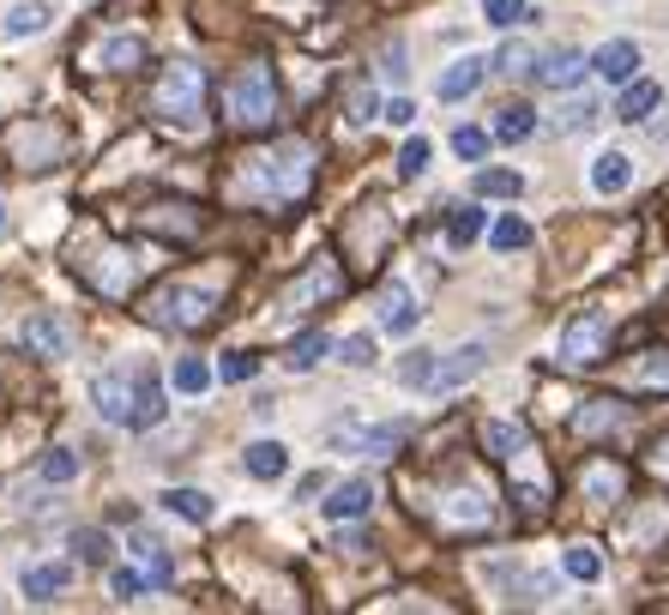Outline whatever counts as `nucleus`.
I'll use <instances>...</instances> for the list:
<instances>
[{
  "mask_svg": "<svg viewBox=\"0 0 669 615\" xmlns=\"http://www.w3.org/2000/svg\"><path fill=\"white\" fill-rule=\"evenodd\" d=\"M326 350H332V339H326V332H302V339L289 344V368H296V374H308V368H314Z\"/></svg>",
  "mask_w": 669,
  "mask_h": 615,
  "instance_id": "nucleus-28",
  "label": "nucleus"
},
{
  "mask_svg": "<svg viewBox=\"0 0 669 615\" xmlns=\"http://www.w3.org/2000/svg\"><path fill=\"white\" fill-rule=\"evenodd\" d=\"M18 591H25L30 603H54L66 591V567H25V579H18Z\"/></svg>",
  "mask_w": 669,
  "mask_h": 615,
  "instance_id": "nucleus-20",
  "label": "nucleus"
},
{
  "mask_svg": "<svg viewBox=\"0 0 669 615\" xmlns=\"http://www.w3.org/2000/svg\"><path fill=\"white\" fill-rule=\"evenodd\" d=\"M211 308H218V290L211 284H170V290H158V296L145 302V315L158 320V327H182V332L206 327Z\"/></svg>",
  "mask_w": 669,
  "mask_h": 615,
  "instance_id": "nucleus-3",
  "label": "nucleus"
},
{
  "mask_svg": "<svg viewBox=\"0 0 669 615\" xmlns=\"http://www.w3.org/2000/svg\"><path fill=\"white\" fill-rule=\"evenodd\" d=\"M531 61H537V54H531L525 42H507V49L495 54V73H531Z\"/></svg>",
  "mask_w": 669,
  "mask_h": 615,
  "instance_id": "nucleus-39",
  "label": "nucleus"
},
{
  "mask_svg": "<svg viewBox=\"0 0 669 615\" xmlns=\"http://www.w3.org/2000/svg\"><path fill=\"white\" fill-rule=\"evenodd\" d=\"M488 242H495V248H500V254H512V248H525V242H531V223H525V218H512V211H507V218H500V223H495V230H488Z\"/></svg>",
  "mask_w": 669,
  "mask_h": 615,
  "instance_id": "nucleus-30",
  "label": "nucleus"
},
{
  "mask_svg": "<svg viewBox=\"0 0 669 615\" xmlns=\"http://www.w3.org/2000/svg\"><path fill=\"white\" fill-rule=\"evenodd\" d=\"M314 175V151L308 145H277V151H260L248 158V182H260V199H296ZM236 182V187H248Z\"/></svg>",
  "mask_w": 669,
  "mask_h": 615,
  "instance_id": "nucleus-1",
  "label": "nucleus"
},
{
  "mask_svg": "<svg viewBox=\"0 0 669 615\" xmlns=\"http://www.w3.org/2000/svg\"><path fill=\"white\" fill-rule=\"evenodd\" d=\"M591 121H597V109H591V103H573V109L561 115V133H579V127H591Z\"/></svg>",
  "mask_w": 669,
  "mask_h": 615,
  "instance_id": "nucleus-45",
  "label": "nucleus"
},
{
  "mask_svg": "<svg viewBox=\"0 0 669 615\" xmlns=\"http://www.w3.org/2000/svg\"><path fill=\"white\" fill-rule=\"evenodd\" d=\"M163 507L182 513L187 525H211V495H206V489H170V495H163Z\"/></svg>",
  "mask_w": 669,
  "mask_h": 615,
  "instance_id": "nucleus-25",
  "label": "nucleus"
},
{
  "mask_svg": "<svg viewBox=\"0 0 669 615\" xmlns=\"http://www.w3.org/2000/svg\"><path fill=\"white\" fill-rule=\"evenodd\" d=\"M483 368H488V344H459V350L441 362V374H434L429 393H459L464 380H476Z\"/></svg>",
  "mask_w": 669,
  "mask_h": 615,
  "instance_id": "nucleus-8",
  "label": "nucleus"
},
{
  "mask_svg": "<svg viewBox=\"0 0 669 615\" xmlns=\"http://www.w3.org/2000/svg\"><path fill=\"white\" fill-rule=\"evenodd\" d=\"M374 115H386L381 97H374V91H356V97H350V121H356V127H368Z\"/></svg>",
  "mask_w": 669,
  "mask_h": 615,
  "instance_id": "nucleus-42",
  "label": "nucleus"
},
{
  "mask_svg": "<svg viewBox=\"0 0 669 615\" xmlns=\"http://www.w3.org/2000/svg\"><path fill=\"white\" fill-rule=\"evenodd\" d=\"M422 170H429V139H410L405 151H398V175H405V182H417Z\"/></svg>",
  "mask_w": 669,
  "mask_h": 615,
  "instance_id": "nucleus-36",
  "label": "nucleus"
},
{
  "mask_svg": "<svg viewBox=\"0 0 669 615\" xmlns=\"http://www.w3.org/2000/svg\"><path fill=\"white\" fill-rule=\"evenodd\" d=\"M206 386H211V368L206 362H194V356H187V362H175V393L194 398V393H206Z\"/></svg>",
  "mask_w": 669,
  "mask_h": 615,
  "instance_id": "nucleus-32",
  "label": "nucleus"
},
{
  "mask_svg": "<svg viewBox=\"0 0 669 615\" xmlns=\"http://www.w3.org/2000/svg\"><path fill=\"white\" fill-rule=\"evenodd\" d=\"M18 339H25L37 356H66V344H73V339H66V320L54 315V308H42V315H30Z\"/></svg>",
  "mask_w": 669,
  "mask_h": 615,
  "instance_id": "nucleus-11",
  "label": "nucleus"
},
{
  "mask_svg": "<svg viewBox=\"0 0 669 615\" xmlns=\"http://www.w3.org/2000/svg\"><path fill=\"white\" fill-rule=\"evenodd\" d=\"M446 236H453V248H471V242L483 236V211H476V206H464L459 218H453V230H446Z\"/></svg>",
  "mask_w": 669,
  "mask_h": 615,
  "instance_id": "nucleus-35",
  "label": "nucleus"
},
{
  "mask_svg": "<svg viewBox=\"0 0 669 615\" xmlns=\"http://www.w3.org/2000/svg\"><path fill=\"white\" fill-rule=\"evenodd\" d=\"M488 66H495V61H476V54H464V61H453V66H446V73H441V85H434V91H441V103H459V97H471L476 85L488 79Z\"/></svg>",
  "mask_w": 669,
  "mask_h": 615,
  "instance_id": "nucleus-12",
  "label": "nucleus"
},
{
  "mask_svg": "<svg viewBox=\"0 0 669 615\" xmlns=\"http://www.w3.org/2000/svg\"><path fill=\"white\" fill-rule=\"evenodd\" d=\"M344 362H350V368H374V339H362V332L344 339Z\"/></svg>",
  "mask_w": 669,
  "mask_h": 615,
  "instance_id": "nucleus-43",
  "label": "nucleus"
},
{
  "mask_svg": "<svg viewBox=\"0 0 669 615\" xmlns=\"http://www.w3.org/2000/svg\"><path fill=\"white\" fill-rule=\"evenodd\" d=\"M253 374H260V356H223V362H218V380H253Z\"/></svg>",
  "mask_w": 669,
  "mask_h": 615,
  "instance_id": "nucleus-40",
  "label": "nucleus"
},
{
  "mask_svg": "<svg viewBox=\"0 0 669 615\" xmlns=\"http://www.w3.org/2000/svg\"><path fill=\"white\" fill-rule=\"evenodd\" d=\"M368 507H374V483H368V477H350V483H338L326 501H320V513H326L332 525H344V519H368Z\"/></svg>",
  "mask_w": 669,
  "mask_h": 615,
  "instance_id": "nucleus-10",
  "label": "nucleus"
},
{
  "mask_svg": "<svg viewBox=\"0 0 669 615\" xmlns=\"http://www.w3.org/2000/svg\"><path fill=\"white\" fill-rule=\"evenodd\" d=\"M434 374H441V356H434V350H417L405 368H398V380H405L410 393H429V386H434Z\"/></svg>",
  "mask_w": 669,
  "mask_h": 615,
  "instance_id": "nucleus-26",
  "label": "nucleus"
},
{
  "mask_svg": "<svg viewBox=\"0 0 669 615\" xmlns=\"http://www.w3.org/2000/svg\"><path fill=\"white\" fill-rule=\"evenodd\" d=\"M483 446L495 458H519V453H525V429H519V422H507V417H488L483 422Z\"/></svg>",
  "mask_w": 669,
  "mask_h": 615,
  "instance_id": "nucleus-19",
  "label": "nucleus"
},
{
  "mask_svg": "<svg viewBox=\"0 0 669 615\" xmlns=\"http://www.w3.org/2000/svg\"><path fill=\"white\" fill-rule=\"evenodd\" d=\"M49 0H18L13 13H7V37H37L42 25H49Z\"/></svg>",
  "mask_w": 669,
  "mask_h": 615,
  "instance_id": "nucleus-24",
  "label": "nucleus"
},
{
  "mask_svg": "<svg viewBox=\"0 0 669 615\" xmlns=\"http://www.w3.org/2000/svg\"><path fill=\"white\" fill-rule=\"evenodd\" d=\"M381 121H393V127H410V121H417V103H410V97H393Z\"/></svg>",
  "mask_w": 669,
  "mask_h": 615,
  "instance_id": "nucleus-44",
  "label": "nucleus"
},
{
  "mask_svg": "<svg viewBox=\"0 0 669 615\" xmlns=\"http://www.w3.org/2000/svg\"><path fill=\"white\" fill-rule=\"evenodd\" d=\"M628 182H633L628 151H604V158L591 163V187H597V194H628Z\"/></svg>",
  "mask_w": 669,
  "mask_h": 615,
  "instance_id": "nucleus-15",
  "label": "nucleus"
},
{
  "mask_svg": "<svg viewBox=\"0 0 669 615\" xmlns=\"http://www.w3.org/2000/svg\"><path fill=\"white\" fill-rule=\"evenodd\" d=\"M417 315H422V308L410 302V290H405V284H393V290H386V302H381V327L393 332V339L417 332Z\"/></svg>",
  "mask_w": 669,
  "mask_h": 615,
  "instance_id": "nucleus-16",
  "label": "nucleus"
},
{
  "mask_svg": "<svg viewBox=\"0 0 669 615\" xmlns=\"http://www.w3.org/2000/svg\"><path fill=\"white\" fill-rule=\"evenodd\" d=\"M410 434V422H362V429H332V446L338 453H368V458H386L398 453Z\"/></svg>",
  "mask_w": 669,
  "mask_h": 615,
  "instance_id": "nucleus-6",
  "label": "nucleus"
},
{
  "mask_svg": "<svg viewBox=\"0 0 669 615\" xmlns=\"http://www.w3.org/2000/svg\"><path fill=\"white\" fill-rule=\"evenodd\" d=\"M73 550H79V562L103 567V562H109V537H103V531H79V537H73Z\"/></svg>",
  "mask_w": 669,
  "mask_h": 615,
  "instance_id": "nucleus-38",
  "label": "nucleus"
},
{
  "mask_svg": "<svg viewBox=\"0 0 669 615\" xmlns=\"http://www.w3.org/2000/svg\"><path fill=\"white\" fill-rule=\"evenodd\" d=\"M73 477H79V453H49L42 458V483H73Z\"/></svg>",
  "mask_w": 669,
  "mask_h": 615,
  "instance_id": "nucleus-33",
  "label": "nucleus"
},
{
  "mask_svg": "<svg viewBox=\"0 0 669 615\" xmlns=\"http://www.w3.org/2000/svg\"><path fill=\"white\" fill-rule=\"evenodd\" d=\"M640 386H664V393H669V350H657V356H645V362H640Z\"/></svg>",
  "mask_w": 669,
  "mask_h": 615,
  "instance_id": "nucleus-41",
  "label": "nucleus"
},
{
  "mask_svg": "<svg viewBox=\"0 0 669 615\" xmlns=\"http://www.w3.org/2000/svg\"><path fill=\"white\" fill-rule=\"evenodd\" d=\"M591 73H597V79H609V85H628L633 73H640V42H628V37H609L604 49L591 54Z\"/></svg>",
  "mask_w": 669,
  "mask_h": 615,
  "instance_id": "nucleus-9",
  "label": "nucleus"
},
{
  "mask_svg": "<svg viewBox=\"0 0 669 615\" xmlns=\"http://www.w3.org/2000/svg\"><path fill=\"white\" fill-rule=\"evenodd\" d=\"M483 19L495 30H512V25H525V0H483Z\"/></svg>",
  "mask_w": 669,
  "mask_h": 615,
  "instance_id": "nucleus-31",
  "label": "nucleus"
},
{
  "mask_svg": "<svg viewBox=\"0 0 669 615\" xmlns=\"http://www.w3.org/2000/svg\"><path fill=\"white\" fill-rule=\"evenodd\" d=\"M453 151H459L464 163H476V158L488 151V133H483V127H459V133H453Z\"/></svg>",
  "mask_w": 669,
  "mask_h": 615,
  "instance_id": "nucleus-37",
  "label": "nucleus"
},
{
  "mask_svg": "<svg viewBox=\"0 0 669 615\" xmlns=\"http://www.w3.org/2000/svg\"><path fill=\"white\" fill-rule=\"evenodd\" d=\"M199 97H206V73H199L194 61L163 66V79H158V115H163V121H175V127H194V121H199Z\"/></svg>",
  "mask_w": 669,
  "mask_h": 615,
  "instance_id": "nucleus-4",
  "label": "nucleus"
},
{
  "mask_svg": "<svg viewBox=\"0 0 669 615\" xmlns=\"http://www.w3.org/2000/svg\"><path fill=\"white\" fill-rule=\"evenodd\" d=\"M531 133H537V109H531V103H507V109H500V121H495V139L519 145V139H531Z\"/></svg>",
  "mask_w": 669,
  "mask_h": 615,
  "instance_id": "nucleus-23",
  "label": "nucleus"
},
{
  "mask_svg": "<svg viewBox=\"0 0 669 615\" xmlns=\"http://www.w3.org/2000/svg\"><path fill=\"white\" fill-rule=\"evenodd\" d=\"M133 393H139V417H133V429L163 422V380L151 374V368H133Z\"/></svg>",
  "mask_w": 669,
  "mask_h": 615,
  "instance_id": "nucleus-18",
  "label": "nucleus"
},
{
  "mask_svg": "<svg viewBox=\"0 0 669 615\" xmlns=\"http://www.w3.org/2000/svg\"><path fill=\"white\" fill-rule=\"evenodd\" d=\"M476 194H488V199H519V194H525V175H519V170H483V175H476Z\"/></svg>",
  "mask_w": 669,
  "mask_h": 615,
  "instance_id": "nucleus-27",
  "label": "nucleus"
},
{
  "mask_svg": "<svg viewBox=\"0 0 669 615\" xmlns=\"http://www.w3.org/2000/svg\"><path fill=\"white\" fill-rule=\"evenodd\" d=\"M657 97H664V91H657L652 79H628V91H621L616 115H621V121H628V127H633V121H645V115H652V109H657Z\"/></svg>",
  "mask_w": 669,
  "mask_h": 615,
  "instance_id": "nucleus-22",
  "label": "nucleus"
},
{
  "mask_svg": "<svg viewBox=\"0 0 669 615\" xmlns=\"http://www.w3.org/2000/svg\"><path fill=\"white\" fill-rule=\"evenodd\" d=\"M621 422H628V410H621L616 398H591V405L573 417V429L579 434H604V429H621Z\"/></svg>",
  "mask_w": 669,
  "mask_h": 615,
  "instance_id": "nucleus-21",
  "label": "nucleus"
},
{
  "mask_svg": "<svg viewBox=\"0 0 669 615\" xmlns=\"http://www.w3.org/2000/svg\"><path fill=\"white\" fill-rule=\"evenodd\" d=\"M91 398H97V410H103V422H127L133 429V417H139V393H127V374H97Z\"/></svg>",
  "mask_w": 669,
  "mask_h": 615,
  "instance_id": "nucleus-7",
  "label": "nucleus"
},
{
  "mask_svg": "<svg viewBox=\"0 0 669 615\" xmlns=\"http://www.w3.org/2000/svg\"><path fill=\"white\" fill-rule=\"evenodd\" d=\"M277 115V85H272V66H241L230 79V121L236 127H272Z\"/></svg>",
  "mask_w": 669,
  "mask_h": 615,
  "instance_id": "nucleus-2",
  "label": "nucleus"
},
{
  "mask_svg": "<svg viewBox=\"0 0 669 615\" xmlns=\"http://www.w3.org/2000/svg\"><path fill=\"white\" fill-rule=\"evenodd\" d=\"M585 54L579 49H555V54H543V66H537V79L549 85V91H573L579 79H585Z\"/></svg>",
  "mask_w": 669,
  "mask_h": 615,
  "instance_id": "nucleus-13",
  "label": "nucleus"
},
{
  "mask_svg": "<svg viewBox=\"0 0 669 615\" xmlns=\"http://www.w3.org/2000/svg\"><path fill=\"white\" fill-rule=\"evenodd\" d=\"M616 489H621L616 471H591V495H616Z\"/></svg>",
  "mask_w": 669,
  "mask_h": 615,
  "instance_id": "nucleus-46",
  "label": "nucleus"
},
{
  "mask_svg": "<svg viewBox=\"0 0 669 615\" xmlns=\"http://www.w3.org/2000/svg\"><path fill=\"white\" fill-rule=\"evenodd\" d=\"M241 465H248V477L272 483V477H284V471H289V446H284V441H253Z\"/></svg>",
  "mask_w": 669,
  "mask_h": 615,
  "instance_id": "nucleus-17",
  "label": "nucleus"
},
{
  "mask_svg": "<svg viewBox=\"0 0 669 615\" xmlns=\"http://www.w3.org/2000/svg\"><path fill=\"white\" fill-rule=\"evenodd\" d=\"M91 66H103V73H133V66L145 61V42L139 37H103L91 54H85Z\"/></svg>",
  "mask_w": 669,
  "mask_h": 615,
  "instance_id": "nucleus-14",
  "label": "nucleus"
},
{
  "mask_svg": "<svg viewBox=\"0 0 669 615\" xmlns=\"http://www.w3.org/2000/svg\"><path fill=\"white\" fill-rule=\"evenodd\" d=\"M561 567H567L573 579H585V586H591V579H604V555L591 550V543H573V550L561 555Z\"/></svg>",
  "mask_w": 669,
  "mask_h": 615,
  "instance_id": "nucleus-29",
  "label": "nucleus"
},
{
  "mask_svg": "<svg viewBox=\"0 0 669 615\" xmlns=\"http://www.w3.org/2000/svg\"><path fill=\"white\" fill-rule=\"evenodd\" d=\"M145 586H151V574H139V567H115V574H109V591H115L121 603H133Z\"/></svg>",
  "mask_w": 669,
  "mask_h": 615,
  "instance_id": "nucleus-34",
  "label": "nucleus"
},
{
  "mask_svg": "<svg viewBox=\"0 0 669 615\" xmlns=\"http://www.w3.org/2000/svg\"><path fill=\"white\" fill-rule=\"evenodd\" d=\"M604 344H609V320L597 315V308H585V315H573L561 327V362L585 368V362H597V356H604Z\"/></svg>",
  "mask_w": 669,
  "mask_h": 615,
  "instance_id": "nucleus-5",
  "label": "nucleus"
}]
</instances>
